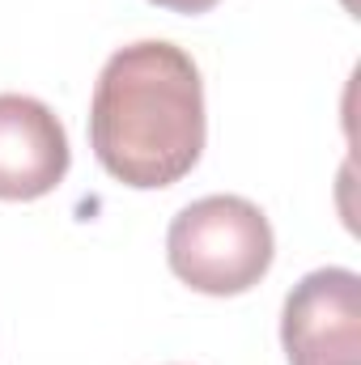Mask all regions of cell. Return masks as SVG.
I'll return each mask as SVG.
<instances>
[{"label": "cell", "mask_w": 361, "mask_h": 365, "mask_svg": "<svg viewBox=\"0 0 361 365\" xmlns=\"http://www.w3.org/2000/svg\"><path fill=\"white\" fill-rule=\"evenodd\" d=\"M204 136V81L183 47L141 38L102 64L90 102V149L115 182L136 191L175 187L195 170Z\"/></svg>", "instance_id": "obj_1"}, {"label": "cell", "mask_w": 361, "mask_h": 365, "mask_svg": "<svg viewBox=\"0 0 361 365\" xmlns=\"http://www.w3.org/2000/svg\"><path fill=\"white\" fill-rule=\"evenodd\" d=\"M276 238L260 204L247 195H204L171 221L166 259L187 289L204 297H238L272 268Z\"/></svg>", "instance_id": "obj_2"}, {"label": "cell", "mask_w": 361, "mask_h": 365, "mask_svg": "<svg viewBox=\"0 0 361 365\" xmlns=\"http://www.w3.org/2000/svg\"><path fill=\"white\" fill-rule=\"evenodd\" d=\"M280 344L289 365H361V276L315 268L285 297Z\"/></svg>", "instance_id": "obj_3"}, {"label": "cell", "mask_w": 361, "mask_h": 365, "mask_svg": "<svg viewBox=\"0 0 361 365\" xmlns=\"http://www.w3.org/2000/svg\"><path fill=\"white\" fill-rule=\"evenodd\" d=\"M68 166L73 149L56 110L30 93H0V200H43Z\"/></svg>", "instance_id": "obj_4"}, {"label": "cell", "mask_w": 361, "mask_h": 365, "mask_svg": "<svg viewBox=\"0 0 361 365\" xmlns=\"http://www.w3.org/2000/svg\"><path fill=\"white\" fill-rule=\"evenodd\" d=\"M149 4H158V9H171V13H187V17H195V13H208V9H217L221 0H149Z\"/></svg>", "instance_id": "obj_5"}]
</instances>
